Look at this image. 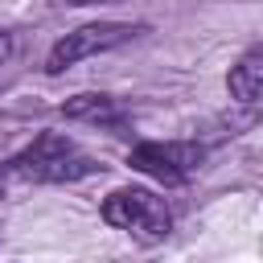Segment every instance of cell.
Masks as SVG:
<instances>
[{
	"mask_svg": "<svg viewBox=\"0 0 263 263\" xmlns=\"http://www.w3.org/2000/svg\"><path fill=\"white\" fill-rule=\"evenodd\" d=\"M8 181H12V177H8V164H0V193L8 189Z\"/></svg>",
	"mask_w": 263,
	"mask_h": 263,
	"instance_id": "9",
	"label": "cell"
},
{
	"mask_svg": "<svg viewBox=\"0 0 263 263\" xmlns=\"http://www.w3.org/2000/svg\"><path fill=\"white\" fill-rule=\"evenodd\" d=\"M103 222L140 238V242H160L168 230H173V214L164 205V197H156L152 189H115L107 201H103Z\"/></svg>",
	"mask_w": 263,
	"mask_h": 263,
	"instance_id": "2",
	"label": "cell"
},
{
	"mask_svg": "<svg viewBox=\"0 0 263 263\" xmlns=\"http://www.w3.org/2000/svg\"><path fill=\"white\" fill-rule=\"evenodd\" d=\"M205 152L201 144H189V140H148V144H136L127 164L160 185H185L197 168H201Z\"/></svg>",
	"mask_w": 263,
	"mask_h": 263,
	"instance_id": "3",
	"label": "cell"
},
{
	"mask_svg": "<svg viewBox=\"0 0 263 263\" xmlns=\"http://www.w3.org/2000/svg\"><path fill=\"white\" fill-rule=\"evenodd\" d=\"M8 58H12V33H4V29H0V66H4Z\"/></svg>",
	"mask_w": 263,
	"mask_h": 263,
	"instance_id": "7",
	"label": "cell"
},
{
	"mask_svg": "<svg viewBox=\"0 0 263 263\" xmlns=\"http://www.w3.org/2000/svg\"><path fill=\"white\" fill-rule=\"evenodd\" d=\"M226 86H230V95H234L238 103H247V107L259 103V95H263V49H259V45H251V49L238 58V66H230Z\"/></svg>",
	"mask_w": 263,
	"mask_h": 263,
	"instance_id": "5",
	"label": "cell"
},
{
	"mask_svg": "<svg viewBox=\"0 0 263 263\" xmlns=\"http://www.w3.org/2000/svg\"><path fill=\"white\" fill-rule=\"evenodd\" d=\"M4 164L12 181H37V185H62V181H78L95 173V160L62 132H41L25 152H16Z\"/></svg>",
	"mask_w": 263,
	"mask_h": 263,
	"instance_id": "1",
	"label": "cell"
},
{
	"mask_svg": "<svg viewBox=\"0 0 263 263\" xmlns=\"http://www.w3.org/2000/svg\"><path fill=\"white\" fill-rule=\"evenodd\" d=\"M136 33H144V25H127V21H95V25H82V29L66 33V37L49 49L45 70H49V74H62L66 66H74V62H82V58H95V53H107V49L132 41Z\"/></svg>",
	"mask_w": 263,
	"mask_h": 263,
	"instance_id": "4",
	"label": "cell"
},
{
	"mask_svg": "<svg viewBox=\"0 0 263 263\" xmlns=\"http://www.w3.org/2000/svg\"><path fill=\"white\" fill-rule=\"evenodd\" d=\"M66 119H82V123H123V107L111 95H74L62 107Z\"/></svg>",
	"mask_w": 263,
	"mask_h": 263,
	"instance_id": "6",
	"label": "cell"
},
{
	"mask_svg": "<svg viewBox=\"0 0 263 263\" xmlns=\"http://www.w3.org/2000/svg\"><path fill=\"white\" fill-rule=\"evenodd\" d=\"M66 4H74V8H86V4H119V0H66Z\"/></svg>",
	"mask_w": 263,
	"mask_h": 263,
	"instance_id": "8",
	"label": "cell"
}]
</instances>
